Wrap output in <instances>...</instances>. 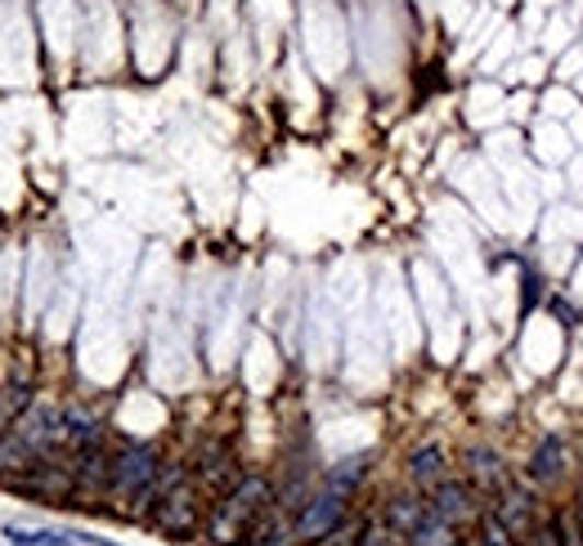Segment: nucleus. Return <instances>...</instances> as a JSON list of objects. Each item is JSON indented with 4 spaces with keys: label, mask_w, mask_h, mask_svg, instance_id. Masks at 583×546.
<instances>
[{
    "label": "nucleus",
    "mask_w": 583,
    "mask_h": 546,
    "mask_svg": "<svg viewBox=\"0 0 583 546\" xmlns=\"http://www.w3.org/2000/svg\"><path fill=\"white\" fill-rule=\"evenodd\" d=\"M346 515H351V498H342V492H332V488L315 492V498H306V507L297 511V542H310L315 546L319 537H328Z\"/></svg>",
    "instance_id": "4"
},
{
    "label": "nucleus",
    "mask_w": 583,
    "mask_h": 546,
    "mask_svg": "<svg viewBox=\"0 0 583 546\" xmlns=\"http://www.w3.org/2000/svg\"><path fill=\"white\" fill-rule=\"evenodd\" d=\"M32 408V390L27 385H0V434H10L14 421Z\"/></svg>",
    "instance_id": "19"
},
{
    "label": "nucleus",
    "mask_w": 583,
    "mask_h": 546,
    "mask_svg": "<svg viewBox=\"0 0 583 546\" xmlns=\"http://www.w3.org/2000/svg\"><path fill=\"white\" fill-rule=\"evenodd\" d=\"M19 443H27V449L36 453V457H50L55 449H64L68 443V430H64V413L59 408H50V404H32L19 421H14V430H10Z\"/></svg>",
    "instance_id": "3"
},
{
    "label": "nucleus",
    "mask_w": 583,
    "mask_h": 546,
    "mask_svg": "<svg viewBox=\"0 0 583 546\" xmlns=\"http://www.w3.org/2000/svg\"><path fill=\"white\" fill-rule=\"evenodd\" d=\"M431 520V502L426 498H418V492H396L391 502H386V524H391L396 533H413L418 524H426Z\"/></svg>",
    "instance_id": "11"
},
{
    "label": "nucleus",
    "mask_w": 583,
    "mask_h": 546,
    "mask_svg": "<svg viewBox=\"0 0 583 546\" xmlns=\"http://www.w3.org/2000/svg\"><path fill=\"white\" fill-rule=\"evenodd\" d=\"M431 515H441V520H449V524H458V528H467V524H476L480 515H484V502H480V492L467 484V479H441L431 488Z\"/></svg>",
    "instance_id": "5"
},
{
    "label": "nucleus",
    "mask_w": 583,
    "mask_h": 546,
    "mask_svg": "<svg viewBox=\"0 0 583 546\" xmlns=\"http://www.w3.org/2000/svg\"><path fill=\"white\" fill-rule=\"evenodd\" d=\"M364 524H368L364 515H346L342 524H336L328 537H319L315 546H355V542H359V533H364Z\"/></svg>",
    "instance_id": "21"
},
{
    "label": "nucleus",
    "mask_w": 583,
    "mask_h": 546,
    "mask_svg": "<svg viewBox=\"0 0 583 546\" xmlns=\"http://www.w3.org/2000/svg\"><path fill=\"white\" fill-rule=\"evenodd\" d=\"M458 533H462L458 524H449V520H441V515H431L426 524H418V528L409 533V546H458V542H462Z\"/></svg>",
    "instance_id": "18"
},
{
    "label": "nucleus",
    "mask_w": 583,
    "mask_h": 546,
    "mask_svg": "<svg viewBox=\"0 0 583 546\" xmlns=\"http://www.w3.org/2000/svg\"><path fill=\"white\" fill-rule=\"evenodd\" d=\"M494 515L512 528L516 542H529V533L539 528V498H534L529 488H521V484H507L499 492V502H494Z\"/></svg>",
    "instance_id": "6"
},
{
    "label": "nucleus",
    "mask_w": 583,
    "mask_h": 546,
    "mask_svg": "<svg viewBox=\"0 0 583 546\" xmlns=\"http://www.w3.org/2000/svg\"><path fill=\"white\" fill-rule=\"evenodd\" d=\"M364 475H368V453H355V457L336 462V466L328 471V484H323V488H332V492H342V498H351V492L364 484Z\"/></svg>",
    "instance_id": "16"
},
{
    "label": "nucleus",
    "mask_w": 583,
    "mask_h": 546,
    "mask_svg": "<svg viewBox=\"0 0 583 546\" xmlns=\"http://www.w3.org/2000/svg\"><path fill=\"white\" fill-rule=\"evenodd\" d=\"M72 475H77V488L94 492V498H108V479H113V457L94 443V449H77V462H72Z\"/></svg>",
    "instance_id": "9"
},
{
    "label": "nucleus",
    "mask_w": 583,
    "mask_h": 546,
    "mask_svg": "<svg viewBox=\"0 0 583 546\" xmlns=\"http://www.w3.org/2000/svg\"><path fill=\"white\" fill-rule=\"evenodd\" d=\"M274 502H278V488L265 475H242V479H233V488L216 502L207 528H212V537L220 546H233V542H242L270 515Z\"/></svg>",
    "instance_id": "1"
},
{
    "label": "nucleus",
    "mask_w": 583,
    "mask_h": 546,
    "mask_svg": "<svg viewBox=\"0 0 583 546\" xmlns=\"http://www.w3.org/2000/svg\"><path fill=\"white\" fill-rule=\"evenodd\" d=\"M355 546H409V537L404 533H396L391 524H364V533H359V542Z\"/></svg>",
    "instance_id": "22"
},
{
    "label": "nucleus",
    "mask_w": 583,
    "mask_h": 546,
    "mask_svg": "<svg viewBox=\"0 0 583 546\" xmlns=\"http://www.w3.org/2000/svg\"><path fill=\"white\" fill-rule=\"evenodd\" d=\"M552 314H557V318H561L565 327H574V323H579V314H574V305H570V301H561V295H552Z\"/></svg>",
    "instance_id": "24"
},
{
    "label": "nucleus",
    "mask_w": 583,
    "mask_h": 546,
    "mask_svg": "<svg viewBox=\"0 0 583 546\" xmlns=\"http://www.w3.org/2000/svg\"><path fill=\"white\" fill-rule=\"evenodd\" d=\"M158 528L162 533H193L198 528V484L184 479L167 498H158Z\"/></svg>",
    "instance_id": "8"
},
{
    "label": "nucleus",
    "mask_w": 583,
    "mask_h": 546,
    "mask_svg": "<svg viewBox=\"0 0 583 546\" xmlns=\"http://www.w3.org/2000/svg\"><path fill=\"white\" fill-rule=\"evenodd\" d=\"M64 430H68V449H94V443L104 439L100 417L85 408H64Z\"/></svg>",
    "instance_id": "15"
},
{
    "label": "nucleus",
    "mask_w": 583,
    "mask_h": 546,
    "mask_svg": "<svg viewBox=\"0 0 583 546\" xmlns=\"http://www.w3.org/2000/svg\"><path fill=\"white\" fill-rule=\"evenodd\" d=\"M534 301H539V274L525 269V310H534Z\"/></svg>",
    "instance_id": "25"
},
{
    "label": "nucleus",
    "mask_w": 583,
    "mask_h": 546,
    "mask_svg": "<svg viewBox=\"0 0 583 546\" xmlns=\"http://www.w3.org/2000/svg\"><path fill=\"white\" fill-rule=\"evenodd\" d=\"M158 449H149V443H130V449H122L113 457V479H108V502L126 507V511H139L158 502Z\"/></svg>",
    "instance_id": "2"
},
{
    "label": "nucleus",
    "mask_w": 583,
    "mask_h": 546,
    "mask_svg": "<svg viewBox=\"0 0 583 546\" xmlns=\"http://www.w3.org/2000/svg\"><path fill=\"white\" fill-rule=\"evenodd\" d=\"M10 546H113L100 537H77V533H50V528H5Z\"/></svg>",
    "instance_id": "13"
},
{
    "label": "nucleus",
    "mask_w": 583,
    "mask_h": 546,
    "mask_svg": "<svg viewBox=\"0 0 583 546\" xmlns=\"http://www.w3.org/2000/svg\"><path fill=\"white\" fill-rule=\"evenodd\" d=\"M23 484L36 492H50V498H68L77 488V475H72V466H27Z\"/></svg>",
    "instance_id": "14"
},
{
    "label": "nucleus",
    "mask_w": 583,
    "mask_h": 546,
    "mask_svg": "<svg viewBox=\"0 0 583 546\" xmlns=\"http://www.w3.org/2000/svg\"><path fill=\"white\" fill-rule=\"evenodd\" d=\"M525 546H561V524L557 520H544L539 528L529 533V542Z\"/></svg>",
    "instance_id": "23"
},
{
    "label": "nucleus",
    "mask_w": 583,
    "mask_h": 546,
    "mask_svg": "<svg viewBox=\"0 0 583 546\" xmlns=\"http://www.w3.org/2000/svg\"><path fill=\"white\" fill-rule=\"evenodd\" d=\"M574 515H579V524H583V488H579V498H574V507H570Z\"/></svg>",
    "instance_id": "26"
},
{
    "label": "nucleus",
    "mask_w": 583,
    "mask_h": 546,
    "mask_svg": "<svg viewBox=\"0 0 583 546\" xmlns=\"http://www.w3.org/2000/svg\"><path fill=\"white\" fill-rule=\"evenodd\" d=\"M198 479H203L207 488L229 492V479H242V475L233 471V457H229L225 449H207V453H203V466H198Z\"/></svg>",
    "instance_id": "17"
},
{
    "label": "nucleus",
    "mask_w": 583,
    "mask_h": 546,
    "mask_svg": "<svg viewBox=\"0 0 583 546\" xmlns=\"http://www.w3.org/2000/svg\"><path fill=\"white\" fill-rule=\"evenodd\" d=\"M476 524H480V542H476V546H521V542L512 537V528H507L494 511H484Z\"/></svg>",
    "instance_id": "20"
},
{
    "label": "nucleus",
    "mask_w": 583,
    "mask_h": 546,
    "mask_svg": "<svg viewBox=\"0 0 583 546\" xmlns=\"http://www.w3.org/2000/svg\"><path fill=\"white\" fill-rule=\"evenodd\" d=\"M462 471H467V484L480 492V498H499V492L512 484L503 457L494 449H484V443H471V449L462 453Z\"/></svg>",
    "instance_id": "7"
},
{
    "label": "nucleus",
    "mask_w": 583,
    "mask_h": 546,
    "mask_svg": "<svg viewBox=\"0 0 583 546\" xmlns=\"http://www.w3.org/2000/svg\"><path fill=\"white\" fill-rule=\"evenodd\" d=\"M445 466H449V457H445L441 443H422V449L409 457V479H413L418 488H426V492H431L441 479H449V475H445Z\"/></svg>",
    "instance_id": "12"
},
{
    "label": "nucleus",
    "mask_w": 583,
    "mask_h": 546,
    "mask_svg": "<svg viewBox=\"0 0 583 546\" xmlns=\"http://www.w3.org/2000/svg\"><path fill=\"white\" fill-rule=\"evenodd\" d=\"M525 475L534 484H557L565 475V443H561V434H544L539 439V449H534L529 462H525Z\"/></svg>",
    "instance_id": "10"
}]
</instances>
